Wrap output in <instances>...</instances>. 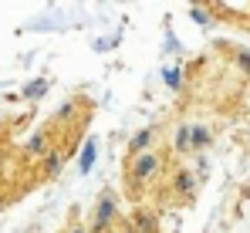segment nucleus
<instances>
[{
	"label": "nucleus",
	"mask_w": 250,
	"mask_h": 233,
	"mask_svg": "<svg viewBox=\"0 0 250 233\" xmlns=\"http://www.w3.org/2000/svg\"><path fill=\"white\" fill-rule=\"evenodd\" d=\"M82 172H91V166H95V139H88L84 142V152H82Z\"/></svg>",
	"instance_id": "nucleus-2"
},
{
	"label": "nucleus",
	"mask_w": 250,
	"mask_h": 233,
	"mask_svg": "<svg viewBox=\"0 0 250 233\" xmlns=\"http://www.w3.org/2000/svg\"><path fill=\"white\" fill-rule=\"evenodd\" d=\"M193 142H196V146H203V142H207V132H203V128H196V132H193Z\"/></svg>",
	"instance_id": "nucleus-9"
},
{
	"label": "nucleus",
	"mask_w": 250,
	"mask_h": 233,
	"mask_svg": "<svg viewBox=\"0 0 250 233\" xmlns=\"http://www.w3.org/2000/svg\"><path fill=\"white\" fill-rule=\"evenodd\" d=\"M146 142H149V132H139V135H135V139H132V149H135V152H139V149H142V146H146Z\"/></svg>",
	"instance_id": "nucleus-6"
},
{
	"label": "nucleus",
	"mask_w": 250,
	"mask_h": 233,
	"mask_svg": "<svg viewBox=\"0 0 250 233\" xmlns=\"http://www.w3.org/2000/svg\"><path fill=\"white\" fill-rule=\"evenodd\" d=\"M44 91H47V85H44V81H34V85H27V98H31V95H44Z\"/></svg>",
	"instance_id": "nucleus-5"
},
{
	"label": "nucleus",
	"mask_w": 250,
	"mask_h": 233,
	"mask_svg": "<svg viewBox=\"0 0 250 233\" xmlns=\"http://www.w3.org/2000/svg\"><path fill=\"white\" fill-rule=\"evenodd\" d=\"M193 21H196V24H209L207 10H200V7H193Z\"/></svg>",
	"instance_id": "nucleus-7"
},
{
	"label": "nucleus",
	"mask_w": 250,
	"mask_h": 233,
	"mask_svg": "<svg viewBox=\"0 0 250 233\" xmlns=\"http://www.w3.org/2000/svg\"><path fill=\"white\" fill-rule=\"evenodd\" d=\"M152 169H156V159H152V155H142V159L135 162V176H149Z\"/></svg>",
	"instance_id": "nucleus-3"
},
{
	"label": "nucleus",
	"mask_w": 250,
	"mask_h": 233,
	"mask_svg": "<svg viewBox=\"0 0 250 233\" xmlns=\"http://www.w3.org/2000/svg\"><path fill=\"white\" fill-rule=\"evenodd\" d=\"M189 186H193V176H189V172H183V176H179V190H183V193H186V190H189Z\"/></svg>",
	"instance_id": "nucleus-8"
},
{
	"label": "nucleus",
	"mask_w": 250,
	"mask_h": 233,
	"mask_svg": "<svg viewBox=\"0 0 250 233\" xmlns=\"http://www.w3.org/2000/svg\"><path fill=\"white\" fill-rule=\"evenodd\" d=\"M112 216H115V203H112V199L105 196V199L98 203V227H105V223H108Z\"/></svg>",
	"instance_id": "nucleus-1"
},
{
	"label": "nucleus",
	"mask_w": 250,
	"mask_h": 233,
	"mask_svg": "<svg viewBox=\"0 0 250 233\" xmlns=\"http://www.w3.org/2000/svg\"><path fill=\"white\" fill-rule=\"evenodd\" d=\"M163 81H166L169 88H179V68H166L163 71Z\"/></svg>",
	"instance_id": "nucleus-4"
}]
</instances>
